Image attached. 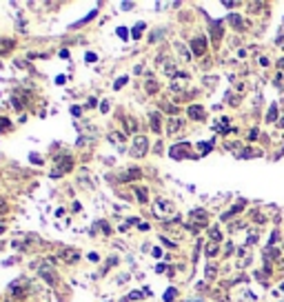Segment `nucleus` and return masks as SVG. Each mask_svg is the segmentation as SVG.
I'll list each match as a JSON object with an SVG mask.
<instances>
[{"instance_id": "obj_1", "label": "nucleus", "mask_w": 284, "mask_h": 302, "mask_svg": "<svg viewBox=\"0 0 284 302\" xmlns=\"http://www.w3.org/2000/svg\"><path fill=\"white\" fill-rule=\"evenodd\" d=\"M147 147H149L147 138H144V136H136V140H133V151H131V154H133L136 158H140V156L147 154Z\"/></svg>"}, {"instance_id": "obj_2", "label": "nucleus", "mask_w": 284, "mask_h": 302, "mask_svg": "<svg viewBox=\"0 0 284 302\" xmlns=\"http://www.w3.org/2000/svg\"><path fill=\"white\" fill-rule=\"evenodd\" d=\"M156 213H158L160 218H167L169 213H173L171 202H167V200H158V202H156Z\"/></svg>"}, {"instance_id": "obj_3", "label": "nucleus", "mask_w": 284, "mask_h": 302, "mask_svg": "<svg viewBox=\"0 0 284 302\" xmlns=\"http://www.w3.org/2000/svg\"><path fill=\"white\" fill-rule=\"evenodd\" d=\"M204 49H206V40H204V38H195V40H193V54H195V56H202Z\"/></svg>"}, {"instance_id": "obj_4", "label": "nucleus", "mask_w": 284, "mask_h": 302, "mask_svg": "<svg viewBox=\"0 0 284 302\" xmlns=\"http://www.w3.org/2000/svg\"><path fill=\"white\" fill-rule=\"evenodd\" d=\"M189 116H191L193 120H202V118H204V107H200V105L189 107Z\"/></svg>"}, {"instance_id": "obj_5", "label": "nucleus", "mask_w": 284, "mask_h": 302, "mask_svg": "<svg viewBox=\"0 0 284 302\" xmlns=\"http://www.w3.org/2000/svg\"><path fill=\"white\" fill-rule=\"evenodd\" d=\"M184 151H189V144L173 147V149H171V156H173V158H182V156H184Z\"/></svg>"}, {"instance_id": "obj_6", "label": "nucleus", "mask_w": 284, "mask_h": 302, "mask_svg": "<svg viewBox=\"0 0 284 302\" xmlns=\"http://www.w3.org/2000/svg\"><path fill=\"white\" fill-rule=\"evenodd\" d=\"M40 275H42V278H44L47 282H56V273H51L47 267H42V269H40Z\"/></svg>"}, {"instance_id": "obj_7", "label": "nucleus", "mask_w": 284, "mask_h": 302, "mask_svg": "<svg viewBox=\"0 0 284 302\" xmlns=\"http://www.w3.org/2000/svg\"><path fill=\"white\" fill-rule=\"evenodd\" d=\"M180 124H182V122H180L178 118H171V120H169V133H175V131L180 129Z\"/></svg>"}, {"instance_id": "obj_8", "label": "nucleus", "mask_w": 284, "mask_h": 302, "mask_svg": "<svg viewBox=\"0 0 284 302\" xmlns=\"http://www.w3.org/2000/svg\"><path fill=\"white\" fill-rule=\"evenodd\" d=\"M158 118H160L158 113H151V127H153V131H156V133L160 131V120H158Z\"/></svg>"}, {"instance_id": "obj_9", "label": "nucleus", "mask_w": 284, "mask_h": 302, "mask_svg": "<svg viewBox=\"0 0 284 302\" xmlns=\"http://www.w3.org/2000/svg\"><path fill=\"white\" fill-rule=\"evenodd\" d=\"M229 22H231V24H233V27H238V29H242V20H240V18H238L235 13H233V16H229Z\"/></svg>"}, {"instance_id": "obj_10", "label": "nucleus", "mask_w": 284, "mask_h": 302, "mask_svg": "<svg viewBox=\"0 0 284 302\" xmlns=\"http://www.w3.org/2000/svg\"><path fill=\"white\" fill-rule=\"evenodd\" d=\"M275 118H277V107H275V105H273V107H271V109H269V113H266V120H269V122H273V120H275Z\"/></svg>"}, {"instance_id": "obj_11", "label": "nucleus", "mask_w": 284, "mask_h": 302, "mask_svg": "<svg viewBox=\"0 0 284 302\" xmlns=\"http://www.w3.org/2000/svg\"><path fill=\"white\" fill-rule=\"evenodd\" d=\"M264 258H266V260H273V258H277V251H275L273 247H269V249L264 251Z\"/></svg>"}, {"instance_id": "obj_12", "label": "nucleus", "mask_w": 284, "mask_h": 302, "mask_svg": "<svg viewBox=\"0 0 284 302\" xmlns=\"http://www.w3.org/2000/svg\"><path fill=\"white\" fill-rule=\"evenodd\" d=\"M140 175V169H129V173L124 175V180H131V178H138Z\"/></svg>"}, {"instance_id": "obj_13", "label": "nucleus", "mask_w": 284, "mask_h": 302, "mask_svg": "<svg viewBox=\"0 0 284 302\" xmlns=\"http://www.w3.org/2000/svg\"><path fill=\"white\" fill-rule=\"evenodd\" d=\"M240 209H242V207H240V205H235V207H233V209H231V211H226V213L222 216V220H226V218H231V216H233V213H238Z\"/></svg>"}, {"instance_id": "obj_14", "label": "nucleus", "mask_w": 284, "mask_h": 302, "mask_svg": "<svg viewBox=\"0 0 284 302\" xmlns=\"http://www.w3.org/2000/svg\"><path fill=\"white\" fill-rule=\"evenodd\" d=\"M206 253H209V256H215V253H218V244H215V242H211L209 247H206Z\"/></svg>"}, {"instance_id": "obj_15", "label": "nucleus", "mask_w": 284, "mask_h": 302, "mask_svg": "<svg viewBox=\"0 0 284 302\" xmlns=\"http://www.w3.org/2000/svg\"><path fill=\"white\" fill-rule=\"evenodd\" d=\"M136 193H138V198L142 200V202H147V198H149V195H147V191H144V189H136Z\"/></svg>"}, {"instance_id": "obj_16", "label": "nucleus", "mask_w": 284, "mask_h": 302, "mask_svg": "<svg viewBox=\"0 0 284 302\" xmlns=\"http://www.w3.org/2000/svg\"><path fill=\"white\" fill-rule=\"evenodd\" d=\"M173 298H175V289H169L167 295H164V300H167V302H173Z\"/></svg>"}, {"instance_id": "obj_17", "label": "nucleus", "mask_w": 284, "mask_h": 302, "mask_svg": "<svg viewBox=\"0 0 284 302\" xmlns=\"http://www.w3.org/2000/svg\"><path fill=\"white\" fill-rule=\"evenodd\" d=\"M211 147H213V144H211V142H206V144H204V142H202V144H200V149H202V151H211Z\"/></svg>"}, {"instance_id": "obj_18", "label": "nucleus", "mask_w": 284, "mask_h": 302, "mask_svg": "<svg viewBox=\"0 0 284 302\" xmlns=\"http://www.w3.org/2000/svg\"><path fill=\"white\" fill-rule=\"evenodd\" d=\"M211 238H213V240H220V231H218V229H211Z\"/></svg>"}, {"instance_id": "obj_19", "label": "nucleus", "mask_w": 284, "mask_h": 302, "mask_svg": "<svg viewBox=\"0 0 284 302\" xmlns=\"http://www.w3.org/2000/svg\"><path fill=\"white\" fill-rule=\"evenodd\" d=\"M277 240H280V233H277V231H273V236H271V244H275Z\"/></svg>"}, {"instance_id": "obj_20", "label": "nucleus", "mask_w": 284, "mask_h": 302, "mask_svg": "<svg viewBox=\"0 0 284 302\" xmlns=\"http://www.w3.org/2000/svg\"><path fill=\"white\" fill-rule=\"evenodd\" d=\"M206 275H209V278H211V275H215V267H213V264L206 269Z\"/></svg>"}, {"instance_id": "obj_21", "label": "nucleus", "mask_w": 284, "mask_h": 302, "mask_svg": "<svg viewBox=\"0 0 284 302\" xmlns=\"http://www.w3.org/2000/svg\"><path fill=\"white\" fill-rule=\"evenodd\" d=\"M140 29H144V24H138V27H136V31H133V38H138V36H140Z\"/></svg>"}, {"instance_id": "obj_22", "label": "nucleus", "mask_w": 284, "mask_h": 302, "mask_svg": "<svg viewBox=\"0 0 284 302\" xmlns=\"http://www.w3.org/2000/svg\"><path fill=\"white\" fill-rule=\"evenodd\" d=\"M124 82H127V78H118V82H116V89H120Z\"/></svg>"}, {"instance_id": "obj_23", "label": "nucleus", "mask_w": 284, "mask_h": 302, "mask_svg": "<svg viewBox=\"0 0 284 302\" xmlns=\"http://www.w3.org/2000/svg\"><path fill=\"white\" fill-rule=\"evenodd\" d=\"M255 240H257V236H255V233H251V236H249V244H255Z\"/></svg>"}, {"instance_id": "obj_24", "label": "nucleus", "mask_w": 284, "mask_h": 302, "mask_svg": "<svg viewBox=\"0 0 284 302\" xmlns=\"http://www.w3.org/2000/svg\"><path fill=\"white\" fill-rule=\"evenodd\" d=\"M280 67H282V69H284V60H280Z\"/></svg>"}, {"instance_id": "obj_25", "label": "nucleus", "mask_w": 284, "mask_h": 302, "mask_svg": "<svg viewBox=\"0 0 284 302\" xmlns=\"http://www.w3.org/2000/svg\"><path fill=\"white\" fill-rule=\"evenodd\" d=\"M3 207H5V202H3V200H0V209H3Z\"/></svg>"}]
</instances>
